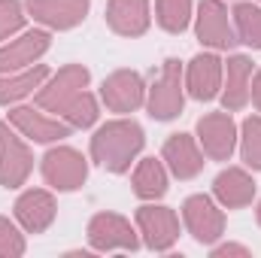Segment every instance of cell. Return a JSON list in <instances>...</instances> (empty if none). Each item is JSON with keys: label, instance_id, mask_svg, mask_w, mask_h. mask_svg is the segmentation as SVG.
Instances as JSON below:
<instances>
[{"label": "cell", "instance_id": "18", "mask_svg": "<svg viewBox=\"0 0 261 258\" xmlns=\"http://www.w3.org/2000/svg\"><path fill=\"white\" fill-rule=\"evenodd\" d=\"M107 24L122 37H140L149 31V0H110Z\"/></svg>", "mask_w": 261, "mask_h": 258}, {"label": "cell", "instance_id": "3", "mask_svg": "<svg viewBox=\"0 0 261 258\" xmlns=\"http://www.w3.org/2000/svg\"><path fill=\"white\" fill-rule=\"evenodd\" d=\"M91 73L82 64H67L58 70V76H52V82H46L37 91V107L49 110V113H64L67 107L85 91Z\"/></svg>", "mask_w": 261, "mask_h": 258}, {"label": "cell", "instance_id": "11", "mask_svg": "<svg viewBox=\"0 0 261 258\" xmlns=\"http://www.w3.org/2000/svg\"><path fill=\"white\" fill-rule=\"evenodd\" d=\"M100 97H103V104L113 113H134V110H140L146 104V88H143L140 73H134V70H116L113 76L103 79Z\"/></svg>", "mask_w": 261, "mask_h": 258}, {"label": "cell", "instance_id": "10", "mask_svg": "<svg viewBox=\"0 0 261 258\" xmlns=\"http://www.w3.org/2000/svg\"><path fill=\"white\" fill-rule=\"evenodd\" d=\"M197 140L213 161H228L237 146V125L231 113H210L197 122Z\"/></svg>", "mask_w": 261, "mask_h": 258}, {"label": "cell", "instance_id": "22", "mask_svg": "<svg viewBox=\"0 0 261 258\" xmlns=\"http://www.w3.org/2000/svg\"><path fill=\"white\" fill-rule=\"evenodd\" d=\"M167 192V170L155 158H143L134 170V194L143 200H155Z\"/></svg>", "mask_w": 261, "mask_h": 258}, {"label": "cell", "instance_id": "21", "mask_svg": "<svg viewBox=\"0 0 261 258\" xmlns=\"http://www.w3.org/2000/svg\"><path fill=\"white\" fill-rule=\"evenodd\" d=\"M46 76H49L46 64H31L21 73H0V104H15V100L28 97L34 88L43 85Z\"/></svg>", "mask_w": 261, "mask_h": 258}, {"label": "cell", "instance_id": "8", "mask_svg": "<svg viewBox=\"0 0 261 258\" xmlns=\"http://www.w3.org/2000/svg\"><path fill=\"white\" fill-rule=\"evenodd\" d=\"M197 40H200V46H210V49H231L237 43L228 6L222 0H200V6H197Z\"/></svg>", "mask_w": 261, "mask_h": 258}, {"label": "cell", "instance_id": "2", "mask_svg": "<svg viewBox=\"0 0 261 258\" xmlns=\"http://www.w3.org/2000/svg\"><path fill=\"white\" fill-rule=\"evenodd\" d=\"M182 64L176 58H167L155 85L149 88V97H146V107H149V116L158 119V122H170L182 113Z\"/></svg>", "mask_w": 261, "mask_h": 258}, {"label": "cell", "instance_id": "19", "mask_svg": "<svg viewBox=\"0 0 261 258\" xmlns=\"http://www.w3.org/2000/svg\"><path fill=\"white\" fill-rule=\"evenodd\" d=\"M249 82H252V61L246 55H231L225 67V88H222V104L228 113H237L249 104Z\"/></svg>", "mask_w": 261, "mask_h": 258}, {"label": "cell", "instance_id": "31", "mask_svg": "<svg viewBox=\"0 0 261 258\" xmlns=\"http://www.w3.org/2000/svg\"><path fill=\"white\" fill-rule=\"evenodd\" d=\"M258 225H261V203H258Z\"/></svg>", "mask_w": 261, "mask_h": 258}, {"label": "cell", "instance_id": "14", "mask_svg": "<svg viewBox=\"0 0 261 258\" xmlns=\"http://www.w3.org/2000/svg\"><path fill=\"white\" fill-rule=\"evenodd\" d=\"M28 12L46 28L67 31L88 15V0H28Z\"/></svg>", "mask_w": 261, "mask_h": 258}, {"label": "cell", "instance_id": "5", "mask_svg": "<svg viewBox=\"0 0 261 258\" xmlns=\"http://www.w3.org/2000/svg\"><path fill=\"white\" fill-rule=\"evenodd\" d=\"M34 155L24 146V140L9 128V122H0V186L18 189L31 176Z\"/></svg>", "mask_w": 261, "mask_h": 258}, {"label": "cell", "instance_id": "29", "mask_svg": "<svg viewBox=\"0 0 261 258\" xmlns=\"http://www.w3.org/2000/svg\"><path fill=\"white\" fill-rule=\"evenodd\" d=\"M213 255H216V258H225V255H249V249H246V246H237V243H225V246H216V249H213Z\"/></svg>", "mask_w": 261, "mask_h": 258}, {"label": "cell", "instance_id": "20", "mask_svg": "<svg viewBox=\"0 0 261 258\" xmlns=\"http://www.w3.org/2000/svg\"><path fill=\"white\" fill-rule=\"evenodd\" d=\"M213 194H216V200H219L222 207H228V210L246 207V203H252V197H255V179H252L246 170H240V167H228V170H222V173L216 176Z\"/></svg>", "mask_w": 261, "mask_h": 258}, {"label": "cell", "instance_id": "25", "mask_svg": "<svg viewBox=\"0 0 261 258\" xmlns=\"http://www.w3.org/2000/svg\"><path fill=\"white\" fill-rule=\"evenodd\" d=\"M240 155H243V161H246L252 170H261V116H249V119L243 122Z\"/></svg>", "mask_w": 261, "mask_h": 258}, {"label": "cell", "instance_id": "4", "mask_svg": "<svg viewBox=\"0 0 261 258\" xmlns=\"http://www.w3.org/2000/svg\"><path fill=\"white\" fill-rule=\"evenodd\" d=\"M88 176V164L82 152L70 146H55L43 155V179L58 192H76Z\"/></svg>", "mask_w": 261, "mask_h": 258}, {"label": "cell", "instance_id": "24", "mask_svg": "<svg viewBox=\"0 0 261 258\" xmlns=\"http://www.w3.org/2000/svg\"><path fill=\"white\" fill-rule=\"evenodd\" d=\"M155 12H158V24L167 34H182L192 18V0H158Z\"/></svg>", "mask_w": 261, "mask_h": 258}, {"label": "cell", "instance_id": "1", "mask_svg": "<svg viewBox=\"0 0 261 258\" xmlns=\"http://www.w3.org/2000/svg\"><path fill=\"white\" fill-rule=\"evenodd\" d=\"M143 143H146L143 128L134 119H113V122H107V125H100L94 131V137H91V158L103 170L125 173L130 167V161L140 155Z\"/></svg>", "mask_w": 261, "mask_h": 258}, {"label": "cell", "instance_id": "7", "mask_svg": "<svg viewBox=\"0 0 261 258\" xmlns=\"http://www.w3.org/2000/svg\"><path fill=\"white\" fill-rule=\"evenodd\" d=\"M137 225H140V234H143L146 246L155 249V252H164L179 240V219L170 207H155V203L140 207L137 210Z\"/></svg>", "mask_w": 261, "mask_h": 258}, {"label": "cell", "instance_id": "26", "mask_svg": "<svg viewBox=\"0 0 261 258\" xmlns=\"http://www.w3.org/2000/svg\"><path fill=\"white\" fill-rule=\"evenodd\" d=\"M64 116H67V125L70 128H91L94 122H97V100H94V94H88V91H82L70 107L64 110Z\"/></svg>", "mask_w": 261, "mask_h": 258}, {"label": "cell", "instance_id": "12", "mask_svg": "<svg viewBox=\"0 0 261 258\" xmlns=\"http://www.w3.org/2000/svg\"><path fill=\"white\" fill-rule=\"evenodd\" d=\"M222 76H225V67L219 61V55L200 52L186 70V88L195 100H213L222 88Z\"/></svg>", "mask_w": 261, "mask_h": 258}, {"label": "cell", "instance_id": "15", "mask_svg": "<svg viewBox=\"0 0 261 258\" xmlns=\"http://www.w3.org/2000/svg\"><path fill=\"white\" fill-rule=\"evenodd\" d=\"M55 213H58L55 197L46 192V189H31V192H24L15 200V219L31 234H43L55 222Z\"/></svg>", "mask_w": 261, "mask_h": 258}, {"label": "cell", "instance_id": "9", "mask_svg": "<svg viewBox=\"0 0 261 258\" xmlns=\"http://www.w3.org/2000/svg\"><path fill=\"white\" fill-rule=\"evenodd\" d=\"M182 219L197 243H216L225 234V216L206 194H192L182 203Z\"/></svg>", "mask_w": 261, "mask_h": 258}, {"label": "cell", "instance_id": "17", "mask_svg": "<svg viewBox=\"0 0 261 258\" xmlns=\"http://www.w3.org/2000/svg\"><path fill=\"white\" fill-rule=\"evenodd\" d=\"M161 155H164V161H167V167H170V173L176 179H195L203 170V155H200L197 143L189 134H173L164 143Z\"/></svg>", "mask_w": 261, "mask_h": 258}, {"label": "cell", "instance_id": "28", "mask_svg": "<svg viewBox=\"0 0 261 258\" xmlns=\"http://www.w3.org/2000/svg\"><path fill=\"white\" fill-rule=\"evenodd\" d=\"M24 24V9L18 0H0V40L12 37Z\"/></svg>", "mask_w": 261, "mask_h": 258}, {"label": "cell", "instance_id": "13", "mask_svg": "<svg viewBox=\"0 0 261 258\" xmlns=\"http://www.w3.org/2000/svg\"><path fill=\"white\" fill-rule=\"evenodd\" d=\"M9 125L18 128L34 143H55V140L70 137V131H73L67 122L49 119V116L37 113L34 107H15V110H9Z\"/></svg>", "mask_w": 261, "mask_h": 258}, {"label": "cell", "instance_id": "6", "mask_svg": "<svg viewBox=\"0 0 261 258\" xmlns=\"http://www.w3.org/2000/svg\"><path fill=\"white\" fill-rule=\"evenodd\" d=\"M88 240H91V246L97 252H116V249L134 252L140 246L130 222L122 219V216H116V213H97L88 222Z\"/></svg>", "mask_w": 261, "mask_h": 258}, {"label": "cell", "instance_id": "27", "mask_svg": "<svg viewBox=\"0 0 261 258\" xmlns=\"http://www.w3.org/2000/svg\"><path fill=\"white\" fill-rule=\"evenodd\" d=\"M24 255V237L18 234V228L0 216V258H18Z\"/></svg>", "mask_w": 261, "mask_h": 258}, {"label": "cell", "instance_id": "30", "mask_svg": "<svg viewBox=\"0 0 261 258\" xmlns=\"http://www.w3.org/2000/svg\"><path fill=\"white\" fill-rule=\"evenodd\" d=\"M249 97H252V104L258 107V113H261V70L252 76V82H249Z\"/></svg>", "mask_w": 261, "mask_h": 258}, {"label": "cell", "instance_id": "23", "mask_svg": "<svg viewBox=\"0 0 261 258\" xmlns=\"http://www.w3.org/2000/svg\"><path fill=\"white\" fill-rule=\"evenodd\" d=\"M234 24H237V37L240 43L261 49V9L252 3H237L234 6Z\"/></svg>", "mask_w": 261, "mask_h": 258}, {"label": "cell", "instance_id": "16", "mask_svg": "<svg viewBox=\"0 0 261 258\" xmlns=\"http://www.w3.org/2000/svg\"><path fill=\"white\" fill-rule=\"evenodd\" d=\"M52 37L46 31H28L18 40H12L9 46L0 49V73H15L21 67H31L37 58H43L49 52Z\"/></svg>", "mask_w": 261, "mask_h": 258}]
</instances>
